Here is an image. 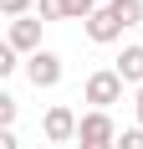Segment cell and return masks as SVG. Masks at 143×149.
<instances>
[{
    "label": "cell",
    "instance_id": "cell-1",
    "mask_svg": "<svg viewBox=\"0 0 143 149\" xmlns=\"http://www.w3.org/2000/svg\"><path fill=\"white\" fill-rule=\"evenodd\" d=\"M123 88H128V82H123L113 67H97V72H87V82H82V98L97 108V113H113V103H123Z\"/></svg>",
    "mask_w": 143,
    "mask_h": 149
},
{
    "label": "cell",
    "instance_id": "cell-2",
    "mask_svg": "<svg viewBox=\"0 0 143 149\" xmlns=\"http://www.w3.org/2000/svg\"><path fill=\"white\" fill-rule=\"evenodd\" d=\"M118 123L113 113H97V108H87L82 113V129H77V149H118Z\"/></svg>",
    "mask_w": 143,
    "mask_h": 149
},
{
    "label": "cell",
    "instance_id": "cell-3",
    "mask_svg": "<svg viewBox=\"0 0 143 149\" xmlns=\"http://www.w3.org/2000/svg\"><path fill=\"white\" fill-rule=\"evenodd\" d=\"M77 129H82V113H72L67 103H51L46 118H41V134L51 144H77Z\"/></svg>",
    "mask_w": 143,
    "mask_h": 149
},
{
    "label": "cell",
    "instance_id": "cell-4",
    "mask_svg": "<svg viewBox=\"0 0 143 149\" xmlns=\"http://www.w3.org/2000/svg\"><path fill=\"white\" fill-rule=\"evenodd\" d=\"M61 77H67V67H61L56 52H46V46H41L36 57H26V82H31L36 93H41V88H56Z\"/></svg>",
    "mask_w": 143,
    "mask_h": 149
},
{
    "label": "cell",
    "instance_id": "cell-5",
    "mask_svg": "<svg viewBox=\"0 0 143 149\" xmlns=\"http://www.w3.org/2000/svg\"><path fill=\"white\" fill-rule=\"evenodd\" d=\"M41 15H21V21H10V26H5V46H15V52H21V57H36V52H41Z\"/></svg>",
    "mask_w": 143,
    "mask_h": 149
},
{
    "label": "cell",
    "instance_id": "cell-6",
    "mask_svg": "<svg viewBox=\"0 0 143 149\" xmlns=\"http://www.w3.org/2000/svg\"><path fill=\"white\" fill-rule=\"evenodd\" d=\"M82 31H87V41H92V46H113L118 36H123V26H118V15L107 10V5H102V10L92 15V21H87Z\"/></svg>",
    "mask_w": 143,
    "mask_h": 149
},
{
    "label": "cell",
    "instance_id": "cell-7",
    "mask_svg": "<svg viewBox=\"0 0 143 149\" xmlns=\"http://www.w3.org/2000/svg\"><path fill=\"white\" fill-rule=\"evenodd\" d=\"M113 72L128 82V88H143V46L133 41V46H123L118 52V62H113Z\"/></svg>",
    "mask_w": 143,
    "mask_h": 149
},
{
    "label": "cell",
    "instance_id": "cell-8",
    "mask_svg": "<svg viewBox=\"0 0 143 149\" xmlns=\"http://www.w3.org/2000/svg\"><path fill=\"white\" fill-rule=\"evenodd\" d=\"M107 10L118 15V26H123V31L143 26V0H107Z\"/></svg>",
    "mask_w": 143,
    "mask_h": 149
},
{
    "label": "cell",
    "instance_id": "cell-9",
    "mask_svg": "<svg viewBox=\"0 0 143 149\" xmlns=\"http://www.w3.org/2000/svg\"><path fill=\"white\" fill-rule=\"evenodd\" d=\"M61 5H67V21H82V26H87V21L102 10L97 0H61Z\"/></svg>",
    "mask_w": 143,
    "mask_h": 149
},
{
    "label": "cell",
    "instance_id": "cell-10",
    "mask_svg": "<svg viewBox=\"0 0 143 149\" xmlns=\"http://www.w3.org/2000/svg\"><path fill=\"white\" fill-rule=\"evenodd\" d=\"M36 15L41 21H67V5L61 0H36Z\"/></svg>",
    "mask_w": 143,
    "mask_h": 149
},
{
    "label": "cell",
    "instance_id": "cell-11",
    "mask_svg": "<svg viewBox=\"0 0 143 149\" xmlns=\"http://www.w3.org/2000/svg\"><path fill=\"white\" fill-rule=\"evenodd\" d=\"M31 5H36V0H0L5 21H21V15H31Z\"/></svg>",
    "mask_w": 143,
    "mask_h": 149
},
{
    "label": "cell",
    "instance_id": "cell-12",
    "mask_svg": "<svg viewBox=\"0 0 143 149\" xmlns=\"http://www.w3.org/2000/svg\"><path fill=\"white\" fill-rule=\"evenodd\" d=\"M0 129H15V98L0 93Z\"/></svg>",
    "mask_w": 143,
    "mask_h": 149
},
{
    "label": "cell",
    "instance_id": "cell-13",
    "mask_svg": "<svg viewBox=\"0 0 143 149\" xmlns=\"http://www.w3.org/2000/svg\"><path fill=\"white\" fill-rule=\"evenodd\" d=\"M118 149H143V129L133 123V129H123V139H118Z\"/></svg>",
    "mask_w": 143,
    "mask_h": 149
},
{
    "label": "cell",
    "instance_id": "cell-14",
    "mask_svg": "<svg viewBox=\"0 0 143 149\" xmlns=\"http://www.w3.org/2000/svg\"><path fill=\"white\" fill-rule=\"evenodd\" d=\"M0 149H21V139H15V129H5V134H0Z\"/></svg>",
    "mask_w": 143,
    "mask_h": 149
},
{
    "label": "cell",
    "instance_id": "cell-15",
    "mask_svg": "<svg viewBox=\"0 0 143 149\" xmlns=\"http://www.w3.org/2000/svg\"><path fill=\"white\" fill-rule=\"evenodd\" d=\"M133 113H138V129H143V88L133 93Z\"/></svg>",
    "mask_w": 143,
    "mask_h": 149
},
{
    "label": "cell",
    "instance_id": "cell-16",
    "mask_svg": "<svg viewBox=\"0 0 143 149\" xmlns=\"http://www.w3.org/2000/svg\"><path fill=\"white\" fill-rule=\"evenodd\" d=\"M102 5H107V0H102Z\"/></svg>",
    "mask_w": 143,
    "mask_h": 149
}]
</instances>
